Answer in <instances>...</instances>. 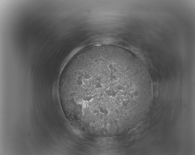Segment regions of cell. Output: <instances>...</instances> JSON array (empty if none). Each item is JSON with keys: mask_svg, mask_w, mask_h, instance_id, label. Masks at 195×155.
I'll return each instance as SVG.
<instances>
[{"mask_svg": "<svg viewBox=\"0 0 195 155\" xmlns=\"http://www.w3.org/2000/svg\"><path fill=\"white\" fill-rule=\"evenodd\" d=\"M60 93L76 124L91 134L114 135L132 123L143 97L141 76L131 55L102 45L80 52L64 68Z\"/></svg>", "mask_w": 195, "mask_h": 155, "instance_id": "6da1fadb", "label": "cell"}]
</instances>
